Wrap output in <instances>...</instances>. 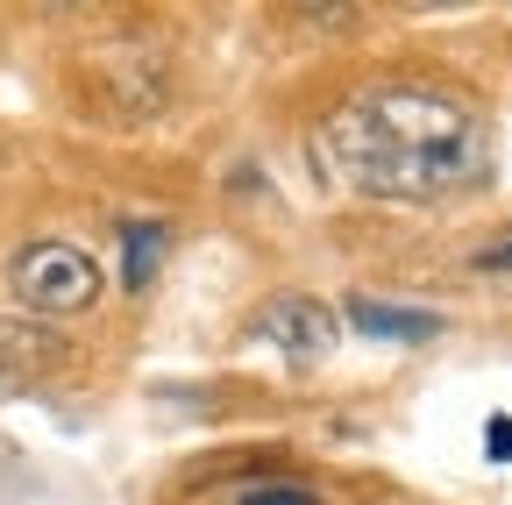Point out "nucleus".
<instances>
[{
    "mask_svg": "<svg viewBox=\"0 0 512 505\" xmlns=\"http://www.w3.org/2000/svg\"><path fill=\"white\" fill-rule=\"evenodd\" d=\"M313 157L342 193L434 207L491 178V121L434 86H370L313 129Z\"/></svg>",
    "mask_w": 512,
    "mask_h": 505,
    "instance_id": "f257e3e1",
    "label": "nucleus"
},
{
    "mask_svg": "<svg viewBox=\"0 0 512 505\" xmlns=\"http://www.w3.org/2000/svg\"><path fill=\"white\" fill-rule=\"evenodd\" d=\"M86 107L93 121H107V129H143V121H157L171 107V65L157 50H93L86 57Z\"/></svg>",
    "mask_w": 512,
    "mask_h": 505,
    "instance_id": "f03ea898",
    "label": "nucleus"
},
{
    "mask_svg": "<svg viewBox=\"0 0 512 505\" xmlns=\"http://www.w3.org/2000/svg\"><path fill=\"white\" fill-rule=\"evenodd\" d=\"M8 285L15 299L36 313V321H50V313H86L100 299V264L86 257L79 242H29L15 249V264H8Z\"/></svg>",
    "mask_w": 512,
    "mask_h": 505,
    "instance_id": "7ed1b4c3",
    "label": "nucleus"
},
{
    "mask_svg": "<svg viewBox=\"0 0 512 505\" xmlns=\"http://www.w3.org/2000/svg\"><path fill=\"white\" fill-rule=\"evenodd\" d=\"M249 335L264 342V349H278V356H292V363H320V356L342 342V321L313 292H278V299L256 306Z\"/></svg>",
    "mask_w": 512,
    "mask_h": 505,
    "instance_id": "20e7f679",
    "label": "nucleus"
},
{
    "mask_svg": "<svg viewBox=\"0 0 512 505\" xmlns=\"http://www.w3.org/2000/svg\"><path fill=\"white\" fill-rule=\"evenodd\" d=\"M72 363V342H64L50 321L36 313H0V385L8 392H36Z\"/></svg>",
    "mask_w": 512,
    "mask_h": 505,
    "instance_id": "39448f33",
    "label": "nucleus"
},
{
    "mask_svg": "<svg viewBox=\"0 0 512 505\" xmlns=\"http://www.w3.org/2000/svg\"><path fill=\"white\" fill-rule=\"evenodd\" d=\"M349 328L356 335H370V342H406V349H420V342H434L441 335V313H427V306H384V299H349Z\"/></svg>",
    "mask_w": 512,
    "mask_h": 505,
    "instance_id": "423d86ee",
    "label": "nucleus"
},
{
    "mask_svg": "<svg viewBox=\"0 0 512 505\" xmlns=\"http://www.w3.org/2000/svg\"><path fill=\"white\" fill-rule=\"evenodd\" d=\"M164 249H171V228H164V221H128V228H121V285H128V292H150Z\"/></svg>",
    "mask_w": 512,
    "mask_h": 505,
    "instance_id": "0eeeda50",
    "label": "nucleus"
},
{
    "mask_svg": "<svg viewBox=\"0 0 512 505\" xmlns=\"http://www.w3.org/2000/svg\"><path fill=\"white\" fill-rule=\"evenodd\" d=\"M228 505H320V491H306V484H242Z\"/></svg>",
    "mask_w": 512,
    "mask_h": 505,
    "instance_id": "6e6552de",
    "label": "nucleus"
},
{
    "mask_svg": "<svg viewBox=\"0 0 512 505\" xmlns=\"http://www.w3.org/2000/svg\"><path fill=\"white\" fill-rule=\"evenodd\" d=\"M484 456L491 463H512V413H491L484 420Z\"/></svg>",
    "mask_w": 512,
    "mask_h": 505,
    "instance_id": "1a4fd4ad",
    "label": "nucleus"
},
{
    "mask_svg": "<svg viewBox=\"0 0 512 505\" xmlns=\"http://www.w3.org/2000/svg\"><path fill=\"white\" fill-rule=\"evenodd\" d=\"M477 271H491V278H512V235H505V242H491V249H477Z\"/></svg>",
    "mask_w": 512,
    "mask_h": 505,
    "instance_id": "9d476101",
    "label": "nucleus"
}]
</instances>
